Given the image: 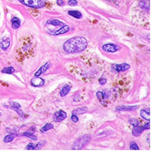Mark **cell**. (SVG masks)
<instances>
[{
  "mask_svg": "<svg viewBox=\"0 0 152 152\" xmlns=\"http://www.w3.org/2000/svg\"><path fill=\"white\" fill-rule=\"evenodd\" d=\"M70 31V27L68 25H65L64 26L62 27L61 28H60V30H58L56 31H49L47 32L49 34L53 36H57V35H60L64 34V33H67Z\"/></svg>",
  "mask_w": 152,
  "mask_h": 152,
  "instance_id": "obj_9",
  "label": "cell"
},
{
  "mask_svg": "<svg viewBox=\"0 0 152 152\" xmlns=\"http://www.w3.org/2000/svg\"><path fill=\"white\" fill-rule=\"evenodd\" d=\"M46 24L48 25H51L54 26L55 27H59L60 28H61L62 27L64 26L65 25L64 22H62V21H60V20L58 19H50L49 21H47Z\"/></svg>",
  "mask_w": 152,
  "mask_h": 152,
  "instance_id": "obj_11",
  "label": "cell"
},
{
  "mask_svg": "<svg viewBox=\"0 0 152 152\" xmlns=\"http://www.w3.org/2000/svg\"><path fill=\"white\" fill-rule=\"evenodd\" d=\"M140 114L142 118L143 119H145V120L150 121L151 114H150V109H141L140 111Z\"/></svg>",
  "mask_w": 152,
  "mask_h": 152,
  "instance_id": "obj_13",
  "label": "cell"
},
{
  "mask_svg": "<svg viewBox=\"0 0 152 152\" xmlns=\"http://www.w3.org/2000/svg\"><path fill=\"white\" fill-rule=\"evenodd\" d=\"M102 48L103 51L106 52H115L121 49L120 47L114 43H106Z\"/></svg>",
  "mask_w": 152,
  "mask_h": 152,
  "instance_id": "obj_6",
  "label": "cell"
},
{
  "mask_svg": "<svg viewBox=\"0 0 152 152\" xmlns=\"http://www.w3.org/2000/svg\"><path fill=\"white\" fill-rule=\"evenodd\" d=\"M130 68V65L127 63H121V64H113L111 65V69L114 72L119 73L121 72H125L128 70Z\"/></svg>",
  "mask_w": 152,
  "mask_h": 152,
  "instance_id": "obj_5",
  "label": "cell"
},
{
  "mask_svg": "<svg viewBox=\"0 0 152 152\" xmlns=\"http://www.w3.org/2000/svg\"><path fill=\"white\" fill-rule=\"evenodd\" d=\"M11 22H12V28L14 30H17L21 26V20L17 17H13L11 20Z\"/></svg>",
  "mask_w": 152,
  "mask_h": 152,
  "instance_id": "obj_14",
  "label": "cell"
},
{
  "mask_svg": "<svg viewBox=\"0 0 152 152\" xmlns=\"http://www.w3.org/2000/svg\"><path fill=\"white\" fill-rule=\"evenodd\" d=\"M130 149L132 150H139V148L136 142L132 141L130 143Z\"/></svg>",
  "mask_w": 152,
  "mask_h": 152,
  "instance_id": "obj_25",
  "label": "cell"
},
{
  "mask_svg": "<svg viewBox=\"0 0 152 152\" xmlns=\"http://www.w3.org/2000/svg\"><path fill=\"white\" fill-rule=\"evenodd\" d=\"M56 4H58V6H63L65 5V2L63 0H57L56 1Z\"/></svg>",
  "mask_w": 152,
  "mask_h": 152,
  "instance_id": "obj_34",
  "label": "cell"
},
{
  "mask_svg": "<svg viewBox=\"0 0 152 152\" xmlns=\"http://www.w3.org/2000/svg\"><path fill=\"white\" fill-rule=\"evenodd\" d=\"M44 143L45 141H41L39 142L38 143H37V144L35 145V150H40L42 146H43V145H44L43 143Z\"/></svg>",
  "mask_w": 152,
  "mask_h": 152,
  "instance_id": "obj_31",
  "label": "cell"
},
{
  "mask_svg": "<svg viewBox=\"0 0 152 152\" xmlns=\"http://www.w3.org/2000/svg\"><path fill=\"white\" fill-rule=\"evenodd\" d=\"M107 1H109V2H113V3H114V2H116V0H107Z\"/></svg>",
  "mask_w": 152,
  "mask_h": 152,
  "instance_id": "obj_36",
  "label": "cell"
},
{
  "mask_svg": "<svg viewBox=\"0 0 152 152\" xmlns=\"http://www.w3.org/2000/svg\"><path fill=\"white\" fill-rule=\"evenodd\" d=\"M98 82L100 85H104L107 82V79H104V78H101L98 80Z\"/></svg>",
  "mask_w": 152,
  "mask_h": 152,
  "instance_id": "obj_33",
  "label": "cell"
},
{
  "mask_svg": "<svg viewBox=\"0 0 152 152\" xmlns=\"http://www.w3.org/2000/svg\"><path fill=\"white\" fill-rule=\"evenodd\" d=\"M88 112V108L87 107H79L77 109H76L72 111V114H84Z\"/></svg>",
  "mask_w": 152,
  "mask_h": 152,
  "instance_id": "obj_17",
  "label": "cell"
},
{
  "mask_svg": "<svg viewBox=\"0 0 152 152\" xmlns=\"http://www.w3.org/2000/svg\"><path fill=\"white\" fill-rule=\"evenodd\" d=\"M71 86L69 84H65L64 86L63 87V88L61 89V91H60V96L61 97H65L70 92V89H71Z\"/></svg>",
  "mask_w": 152,
  "mask_h": 152,
  "instance_id": "obj_18",
  "label": "cell"
},
{
  "mask_svg": "<svg viewBox=\"0 0 152 152\" xmlns=\"http://www.w3.org/2000/svg\"><path fill=\"white\" fill-rule=\"evenodd\" d=\"M15 137V134H12V133H10V134L6 136L3 139V142L4 143H9L12 142V141L14 139Z\"/></svg>",
  "mask_w": 152,
  "mask_h": 152,
  "instance_id": "obj_20",
  "label": "cell"
},
{
  "mask_svg": "<svg viewBox=\"0 0 152 152\" xmlns=\"http://www.w3.org/2000/svg\"><path fill=\"white\" fill-rule=\"evenodd\" d=\"M68 4H69L70 6H75L77 5L78 3L76 0H69V1H68Z\"/></svg>",
  "mask_w": 152,
  "mask_h": 152,
  "instance_id": "obj_30",
  "label": "cell"
},
{
  "mask_svg": "<svg viewBox=\"0 0 152 152\" xmlns=\"http://www.w3.org/2000/svg\"><path fill=\"white\" fill-rule=\"evenodd\" d=\"M144 130H144L143 127L136 126V127H134V128L132 129V133L133 136H135V137H137V136H140Z\"/></svg>",
  "mask_w": 152,
  "mask_h": 152,
  "instance_id": "obj_15",
  "label": "cell"
},
{
  "mask_svg": "<svg viewBox=\"0 0 152 152\" xmlns=\"http://www.w3.org/2000/svg\"><path fill=\"white\" fill-rule=\"evenodd\" d=\"M14 72H15V69L13 67H6L1 70L2 74H12Z\"/></svg>",
  "mask_w": 152,
  "mask_h": 152,
  "instance_id": "obj_22",
  "label": "cell"
},
{
  "mask_svg": "<svg viewBox=\"0 0 152 152\" xmlns=\"http://www.w3.org/2000/svg\"><path fill=\"white\" fill-rule=\"evenodd\" d=\"M11 109H13V111H15L21 117H24V113L21 110L20 108H16V107H11Z\"/></svg>",
  "mask_w": 152,
  "mask_h": 152,
  "instance_id": "obj_26",
  "label": "cell"
},
{
  "mask_svg": "<svg viewBox=\"0 0 152 152\" xmlns=\"http://www.w3.org/2000/svg\"><path fill=\"white\" fill-rule=\"evenodd\" d=\"M96 95H97V97H98V99H99V100H100L102 103L103 101H104L106 98H107V95H106V93H103V92H102V91H97Z\"/></svg>",
  "mask_w": 152,
  "mask_h": 152,
  "instance_id": "obj_23",
  "label": "cell"
},
{
  "mask_svg": "<svg viewBox=\"0 0 152 152\" xmlns=\"http://www.w3.org/2000/svg\"><path fill=\"white\" fill-rule=\"evenodd\" d=\"M139 4L142 8L149 10L150 7V0H141Z\"/></svg>",
  "mask_w": 152,
  "mask_h": 152,
  "instance_id": "obj_19",
  "label": "cell"
},
{
  "mask_svg": "<svg viewBox=\"0 0 152 152\" xmlns=\"http://www.w3.org/2000/svg\"><path fill=\"white\" fill-rule=\"evenodd\" d=\"M88 46L86 39L82 37H76L67 40L63 45V48L68 53H80L84 51Z\"/></svg>",
  "mask_w": 152,
  "mask_h": 152,
  "instance_id": "obj_1",
  "label": "cell"
},
{
  "mask_svg": "<svg viewBox=\"0 0 152 152\" xmlns=\"http://www.w3.org/2000/svg\"><path fill=\"white\" fill-rule=\"evenodd\" d=\"M139 106H118L116 107V110L118 111H132L137 110Z\"/></svg>",
  "mask_w": 152,
  "mask_h": 152,
  "instance_id": "obj_8",
  "label": "cell"
},
{
  "mask_svg": "<svg viewBox=\"0 0 152 152\" xmlns=\"http://www.w3.org/2000/svg\"><path fill=\"white\" fill-rule=\"evenodd\" d=\"M26 149L28 150H35V145H33V143H29L28 145L26 146Z\"/></svg>",
  "mask_w": 152,
  "mask_h": 152,
  "instance_id": "obj_29",
  "label": "cell"
},
{
  "mask_svg": "<svg viewBox=\"0 0 152 152\" xmlns=\"http://www.w3.org/2000/svg\"><path fill=\"white\" fill-rule=\"evenodd\" d=\"M53 128H54V125H52V123H48L45 124L43 127H42V128L40 129V132L43 133L45 132H47L48 131V130L53 129Z\"/></svg>",
  "mask_w": 152,
  "mask_h": 152,
  "instance_id": "obj_21",
  "label": "cell"
},
{
  "mask_svg": "<svg viewBox=\"0 0 152 152\" xmlns=\"http://www.w3.org/2000/svg\"><path fill=\"white\" fill-rule=\"evenodd\" d=\"M91 140V136L88 134H84L78 137L72 145V149L74 150H82Z\"/></svg>",
  "mask_w": 152,
  "mask_h": 152,
  "instance_id": "obj_2",
  "label": "cell"
},
{
  "mask_svg": "<svg viewBox=\"0 0 152 152\" xmlns=\"http://www.w3.org/2000/svg\"><path fill=\"white\" fill-rule=\"evenodd\" d=\"M129 122L132 125H133L134 127H136V126H138L139 125V121L136 118H131V119H129Z\"/></svg>",
  "mask_w": 152,
  "mask_h": 152,
  "instance_id": "obj_27",
  "label": "cell"
},
{
  "mask_svg": "<svg viewBox=\"0 0 152 152\" xmlns=\"http://www.w3.org/2000/svg\"><path fill=\"white\" fill-rule=\"evenodd\" d=\"M67 113L64 111L59 110L55 112L52 116V119L55 122H61L67 118Z\"/></svg>",
  "mask_w": 152,
  "mask_h": 152,
  "instance_id": "obj_4",
  "label": "cell"
},
{
  "mask_svg": "<svg viewBox=\"0 0 152 152\" xmlns=\"http://www.w3.org/2000/svg\"><path fill=\"white\" fill-rule=\"evenodd\" d=\"M51 67V62H50V61H47V62L45 63L43 65H42V67H40L37 71L35 73V77H39V76H41L42 74H44Z\"/></svg>",
  "mask_w": 152,
  "mask_h": 152,
  "instance_id": "obj_7",
  "label": "cell"
},
{
  "mask_svg": "<svg viewBox=\"0 0 152 152\" xmlns=\"http://www.w3.org/2000/svg\"><path fill=\"white\" fill-rule=\"evenodd\" d=\"M143 128H144V130H148L150 128V123H147L145 124L144 126H143Z\"/></svg>",
  "mask_w": 152,
  "mask_h": 152,
  "instance_id": "obj_35",
  "label": "cell"
},
{
  "mask_svg": "<svg viewBox=\"0 0 152 152\" xmlns=\"http://www.w3.org/2000/svg\"><path fill=\"white\" fill-rule=\"evenodd\" d=\"M22 136L28 137V138L31 139V140H33V141L37 140V137L35 135H34L33 133H30V132H24L23 134H22Z\"/></svg>",
  "mask_w": 152,
  "mask_h": 152,
  "instance_id": "obj_24",
  "label": "cell"
},
{
  "mask_svg": "<svg viewBox=\"0 0 152 152\" xmlns=\"http://www.w3.org/2000/svg\"><path fill=\"white\" fill-rule=\"evenodd\" d=\"M71 120L74 123L78 122L79 121V118H78L76 114H72V116H71Z\"/></svg>",
  "mask_w": 152,
  "mask_h": 152,
  "instance_id": "obj_32",
  "label": "cell"
},
{
  "mask_svg": "<svg viewBox=\"0 0 152 152\" xmlns=\"http://www.w3.org/2000/svg\"><path fill=\"white\" fill-rule=\"evenodd\" d=\"M10 44V40L8 37H5L2 39L0 42V48L3 51H6Z\"/></svg>",
  "mask_w": 152,
  "mask_h": 152,
  "instance_id": "obj_12",
  "label": "cell"
},
{
  "mask_svg": "<svg viewBox=\"0 0 152 152\" xmlns=\"http://www.w3.org/2000/svg\"><path fill=\"white\" fill-rule=\"evenodd\" d=\"M45 84V80L39 77H36L33 78L31 80V84L33 87L38 88V87L43 86Z\"/></svg>",
  "mask_w": 152,
  "mask_h": 152,
  "instance_id": "obj_10",
  "label": "cell"
},
{
  "mask_svg": "<svg viewBox=\"0 0 152 152\" xmlns=\"http://www.w3.org/2000/svg\"><path fill=\"white\" fill-rule=\"evenodd\" d=\"M0 116H1V113L0 112Z\"/></svg>",
  "mask_w": 152,
  "mask_h": 152,
  "instance_id": "obj_37",
  "label": "cell"
},
{
  "mask_svg": "<svg viewBox=\"0 0 152 152\" xmlns=\"http://www.w3.org/2000/svg\"><path fill=\"white\" fill-rule=\"evenodd\" d=\"M22 4L33 8H42L45 6V0H19Z\"/></svg>",
  "mask_w": 152,
  "mask_h": 152,
  "instance_id": "obj_3",
  "label": "cell"
},
{
  "mask_svg": "<svg viewBox=\"0 0 152 152\" xmlns=\"http://www.w3.org/2000/svg\"><path fill=\"white\" fill-rule=\"evenodd\" d=\"M68 14L77 19H80L82 17V13L78 10H69L68 11Z\"/></svg>",
  "mask_w": 152,
  "mask_h": 152,
  "instance_id": "obj_16",
  "label": "cell"
},
{
  "mask_svg": "<svg viewBox=\"0 0 152 152\" xmlns=\"http://www.w3.org/2000/svg\"><path fill=\"white\" fill-rule=\"evenodd\" d=\"M9 104L10 105L11 107H16V108H21V105L19 103L14 101H10L9 102Z\"/></svg>",
  "mask_w": 152,
  "mask_h": 152,
  "instance_id": "obj_28",
  "label": "cell"
}]
</instances>
